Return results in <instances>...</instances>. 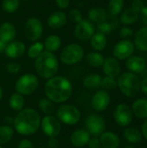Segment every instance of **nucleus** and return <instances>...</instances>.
Masks as SVG:
<instances>
[{
	"label": "nucleus",
	"instance_id": "obj_19",
	"mask_svg": "<svg viewBox=\"0 0 147 148\" xmlns=\"http://www.w3.org/2000/svg\"><path fill=\"white\" fill-rule=\"evenodd\" d=\"M68 17L66 14L62 11L53 12L47 19V23L52 29H56L63 27L67 23Z\"/></svg>",
	"mask_w": 147,
	"mask_h": 148
},
{
	"label": "nucleus",
	"instance_id": "obj_40",
	"mask_svg": "<svg viewBox=\"0 0 147 148\" xmlns=\"http://www.w3.org/2000/svg\"><path fill=\"white\" fill-rule=\"evenodd\" d=\"M133 30L127 27V26H125V27H122L120 29V36L122 37V38H128V37H132L133 36Z\"/></svg>",
	"mask_w": 147,
	"mask_h": 148
},
{
	"label": "nucleus",
	"instance_id": "obj_29",
	"mask_svg": "<svg viewBox=\"0 0 147 148\" xmlns=\"http://www.w3.org/2000/svg\"><path fill=\"white\" fill-rule=\"evenodd\" d=\"M62 45V40L58 36L55 35H50L49 36L44 42V48L47 49V51L49 52H55L60 49Z\"/></svg>",
	"mask_w": 147,
	"mask_h": 148
},
{
	"label": "nucleus",
	"instance_id": "obj_10",
	"mask_svg": "<svg viewBox=\"0 0 147 148\" xmlns=\"http://www.w3.org/2000/svg\"><path fill=\"white\" fill-rule=\"evenodd\" d=\"M40 127L44 134L49 138L57 137L62 130L60 121L53 115H45L41 119Z\"/></svg>",
	"mask_w": 147,
	"mask_h": 148
},
{
	"label": "nucleus",
	"instance_id": "obj_43",
	"mask_svg": "<svg viewBox=\"0 0 147 148\" xmlns=\"http://www.w3.org/2000/svg\"><path fill=\"white\" fill-rule=\"evenodd\" d=\"M89 148H100L101 146V142H100V139L98 137H92L89 139L88 143Z\"/></svg>",
	"mask_w": 147,
	"mask_h": 148
},
{
	"label": "nucleus",
	"instance_id": "obj_5",
	"mask_svg": "<svg viewBox=\"0 0 147 148\" xmlns=\"http://www.w3.org/2000/svg\"><path fill=\"white\" fill-rule=\"evenodd\" d=\"M84 58V49L77 44L71 43L65 46L60 55L61 62L66 65H74Z\"/></svg>",
	"mask_w": 147,
	"mask_h": 148
},
{
	"label": "nucleus",
	"instance_id": "obj_51",
	"mask_svg": "<svg viewBox=\"0 0 147 148\" xmlns=\"http://www.w3.org/2000/svg\"><path fill=\"white\" fill-rule=\"evenodd\" d=\"M6 45H7V43H5L3 41H2V40L0 39V53L4 52V49H5V48H6Z\"/></svg>",
	"mask_w": 147,
	"mask_h": 148
},
{
	"label": "nucleus",
	"instance_id": "obj_13",
	"mask_svg": "<svg viewBox=\"0 0 147 148\" xmlns=\"http://www.w3.org/2000/svg\"><path fill=\"white\" fill-rule=\"evenodd\" d=\"M134 43L129 40H123L116 43L113 48V56L119 60H126L134 52Z\"/></svg>",
	"mask_w": 147,
	"mask_h": 148
},
{
	"label": "nucleus",
	"instance_id": "obj_8",
	"mask_svg": "<svg viewBox=\"0 0 147 148\" xmlns=\"http://www.w3.org/2000/svg\"><path fill=\"white\" fill-rule=\"evenodd\" d=\"M86 130L90 135L99 137L106 130V121L104 118L99 114H93L87 117L85 121Z\"/></svg>",
	"mask_w": 147,
	"mask_h": 148
},
{
	"label": "nucleus",
	"instance_id": "obj_26",
	"mask_svg": "<svg viewBox=\"0 0 147 148\" xmlns=\"http://www.w3.org/2000/svg\"><path fill=\"white\" fill-rule=\"evenodd\" d=\"M91 46L92 48L96 50V51H101L103 50L107 43V36L105 34L101 33V32H96L93 35V36L91 37Z\"/></svg>",
	"mask_w": 147,
	"mask_h": 148
},
{
	"label": "nucleus",
	"instance_id": "obj_49",
	"mask_svg": "<svg viewBox=\"0 0 147 148\" xmlns=\"http://www.w3.org/2000/svg\"><path fill=\"white\" fill-rule=\"evenodd\" d=\"M142 135L147 140V119L142 125Z\"/></svg>",
	"mask_w": 147,
	"mask_h": 148
},
{
	"label": "nucleus",
	"instance_id": "obj_47",
	"mask_svg": "<svg viewBox=\"0 0 147 148\" xmlns=\"http://www.w3.org/2000/svg\"><path fill=\"white\" fill-rule=\"evenodd\" d=\"M140 14H141V20H142V23L146 25L147 26V7H144L143 10L140 11Z\"/></svg>",
	"mask_w": 147,
	"mask_h": 148
},
{
	"label": "nucleus",
	"instance_id": "obj_42",
	"mask_svg": "<svg viewBox=\"0 0 147 148\" xmlns=\"http://www.w3.org/2000/svg\"><path fill=\"white\" fill-rule=\"evenodd\" d=\"M144 7H145V4H144L143 1H141V0H133L132 3V8L134 10H136L137 12H140Z\"/></svg>",
	"mask_w": 147,
	"mask_h": 148
},
{
	"label": "nucleus",
	"instance_id": "obj_30",
	"mask_svg": "<svg viewBox=\"0 0 147 148\" xmlns=\"http://www.w3.org/2000/svg\"><path fill=\"white\" fill-rule=\"evenodd\" d=\"M138 18H139V12H137L131 7V8L126 9L123 11L120 16V21L122 23L126 25H130L137 22Z\"/></svg>",
	"mask_w": 147,
	"mask_h": 148
},
{
	"label": "nucleus",
	"instance_id": "obj_41",
	"mask_svg": "<svg viewBox=\"0 0 147 148\" xmlns=\"http://www.w3.org/2000/svg\"><path fill=\"white\" fill-rule=\"evenodd\" d=\"M6 69H7L8 72L10 73V74H17L20 71L21 67L16 62H10V63L7 64Z\"/></svg>",
	"mask_w": 147,
	"mask_h": 148
},
{
	"label": "nucleus",
	"instance_id": "obj_22",
	"mask_svg": "<svg viewBox=\"0 0 147 148\" xmlns=\"http://www.w3.org/2000/svg\"><path fill=\"white\" fill-rule=\"evenodd\" d=\"M118 26H119L118 19L113 16H107V17L105 21L97 24V27H98V29L100 30V32H101L105 35L112 33Z\"/></svg>",
	"mask_w": 147,
	"mask_h": 148
},
{
	"label": "nucleus",
	"instance_id": "obj_54",
	"mask_svg": "<svg viewBox=\"0 0 147 148\" xmlns=\"http://www.w3.org/2000/svg\"><path fill=\"white\" fill-rule=\"evenodd\" d=\"M126 148H134L133 146H127V147H126Z\"/></svg>",
	"mask_w": 147,
	"mask_h": 148
},
{
	"label": "nucleus",
	"instance_id": "obj_38",
	"mask_svg": "<svg viewBox=\"0 0 147 148\" xmlns=\"http://www.w3.org/2000/svg\"><path fill=\"white\" fill-rule=\"evenodd\" d=\"M101 87L104 90H113V89L116 88V87H117V81L113 77L105 76V77L101 78Z\"/></svg>",
	"mask_w": 147,
	"mask_h": 148
},
{
	"label": "nucleus",
	"instance_id": "obj_57",
	"mask_svg": "<svg viewBox=\"0 0 147 148\" xmlns=\"http://www.w3.org/2000/svg\"><path fill=\"white\" fill-rule=\"evenodd\" d=\"M23 1H27V0H23Z\"/></svg>",
	"mask_w": 147,
	"mask_h": 148
},
{
	"label": "nucleus",
	"instance_id": "obj_11",
	"mask_svg": "<svg viewBox=\"0 0 147 148\" xmlns=\"http://www.w3.org/2000/svg\"><path fill=\"white\" fill-rule=\"evenodd\" d=\"M94 34V26L88 19H82L80 23H76L74 29V35L75 38L82 42L90 40Z\"/></svg>",
	"mask_w": 147,
	"mask_h": 148
},
{
	"label": "nucleus",
	"instance_id": "obj_35",
	"mask_svg": "<svg viewBox=\"0 0 147 148\" xmlns=\"http://www.w3.org/2000/svg\"><path fill=\"white\" fill-rule=\"evenodd\" d=\"M124 7V0H110L107 5L108 13L110 16H116L119 15Z\"/></svg>",
	"mask_w": 147,
	"mask_h": 148
},
{
	"label": "nucleus",
	"instance_id": "obj_7",
	"mask_svg": "<svg viewBox=\"0 0 147 148\" xmlns=\"http://www.w3.org/2000/svg\"><path fill=\"white\" fill-rule=\"evenodd\" d=\"M57 119L66 125H75L81 120V112L74 105H62L57 109Z\"/></svg>",
	"mask_w": 147,
	"mask_h": 148
},
{
	"label": "nucleus",
	"instance_id": "obj_39",
	"mask_svg": "<svg viewBox=\"0 0 147 148\" xmlns=\"http://www.w3.org/2000/svg\"><path fill=\"white\" fill-rule=\"evenodd\" d=\"M68 16L70 18V20L73 23H80L83 18H82V14L81 12V10H79L78 9H72L69 12H68Z\"/></svg>",
	"mask_w": 147,
	"mask_h": 148
},
{
	"label": "nucleus",
	"instance_id": "obj_3",
	"mask_svg": "<svg viewBox=\"0 0 147 148\" xmlns=\"http://www.w3.org/2000/svg\"><path fill=\"white\" fill-rule=\"evenodd\" d=\"M59 68L56 56L49 51H43L35 62V69L36 73L44 79H50L55 76Z\"/></svg>",
	"mask_w": 147,
	"mask_h": 148
},
{
	"label": "nucleus",
	"instance_id": "obj_28",
	"mask_svg": "<svg viewBox=\"0 0 147 148\" xmlns=\"http://www.w3.org/2000/svg\"><path fill=\"white\" fill-rule=\"evenodd\" d=\"M101 76L97 74H90L88 75L84 80H83V85L85 88L91 89V90H95L101 88Z\"/></svg>",
	"mask_w": 147,
	"mask_h": 148
},
{
	"label": "nucleus",
	"instance_id": "obj_16",
	"mask_svg": "<svg viewBox=\"0 0 147 148\" xmlns=\"http://www.w3.org/2000/svg\"><path fill=\"white\" fill-rule=\"evenodd\" d=\"M26 47L23 42L20 41H12L6 45L4 53L6 56L11 59H16L22 56L25 52Z\"/></svg>",
	"mask_w": 147,
	"mask_h": 148
},
{
	"label": "nucleus",
	"instance_id": "obj_14",
	"mask_svg": "<svg viewBox=\"0 0 147 148\" xmlns=\"http://www.w3.org/2000/svg\"><path fill=\"white\" fill-rule=\"evenodd\" d=\"M111 101L109 94L106 90L97 91L92 97V106L94 110L98 112H102L106 110Z\"/></svg>",
	"mask_w": 147,
	"mask_h": 148
},
{
	"label": "nucleus",
	"instance_id": "obj_23",
	"mask_svg": "<svg viewBox=\"0 0 147 148\" xmlns=\"http://www.w3.org/2000/svg\"><path fill=\"white\" fill-rule=\"evenodd\" d=\"M88 17L91 23H95L98 24L107 19V13L104 8L95 6L89 10V11L88 13Z\"/></svg>",
	"mask_w": 147,
	"mask_h": 148
},
{
	"label": "nucleus",
	"instance_id": "obj_32",
	"mask_svg": "<svg viewBox=\"0 0 147 148\" xmlns=\"http://www.w3.org/2000/svg\"><path fill=\"white\" fill-rule=\"evenodd\" d=\"M9 103H10V107L11 108V109H13L14 111L19 112L24 107L23 96L18 93H14L13 95H11Z\"/></svg>",
	"mask_w": 147,
	"mask_h": 148
},
{
	"label": "nucleus",
	"instance_id": "obj_4",
	"mask_svg": "<svg viewBox=\"0 0 147 148\" xmlns=\"http://www.w3.org/2000/svg\"><path fill=\"white\" fill-rule=\"evenodd\" d=\"M140 79L134 73L126 72L120 75L117 80V87L127 97H135L140 89Z\"/></svg>",
	"mask_w": 147,
	"mask_h": 148
},
{
	"label": "nucleus",
	"instance_id": "obj_52",
	"mask_svg": "<svg viewBox=\"0 0 147 148\" xmlns=\"http://www.w3.org/2000/svg\"><path fill=\"white\" fill-rule=\"evenodd\" d=\"M140 76H141V77H143L144 79H145V78H146L147 77V69H145L143 72H141V73H140Z\"/></svg>",
	"mask_w": 147,
	"mask_h": 148
},
{
	"label": "nucleus",
	"instance_id": "obj_31",
	"mask_svg": "<svg viewBox=\"0 0 147 148\" xmlns=\"http://www.w3.org/2000/svg\"><path fill=\"white\" fill-rule=\"evenodd\" d=\"M104 56L98 52H90L86 56V61L88 64L94 68L101 67L104 62Z\"/></svg>",
	"mask_w": 147,
	"mask_h": 148
},
{
	"label": "nucleus",
	"instance_id": "obj_33",
	"mask_svg": "<svg viewBox=\"0 0 147 148\" xmlns=\"http://www.w3.org/2000/svg\"><path fill=\"white\" fill-rule=\"evenodd\" d=\"M38 107H39L40 110L45 115H52L55 113V108L54 102L51 101L50 100H49L48 98L41 99L39 101Z\"/></svg>",
	"mask_w": 147,
	"mask_h": 148
},
{
	"label": "nucleus",
	"instance_id": "obj_6",
	"mask_svg": "<svg viewBox=\"0 0 147 148\" xmlns=\"http://www.w3.org/2000/svg\"><path fill=\"white\" fill-rule=\"evenodd\" d=\"M39 82L37 77L33 74H25L20 76L15 85L16 93L22 95H29L38 88Z\"/></svg>",
	"mask_w": 147,
	"mask_h": 148
},
{
	"label": "nucleus",
	"instance_id": "obj_37",
	"mask_svg": "<svg viewBox=\"0 0 147 148\" xmlns=\"http://www.w3.org/2000/svg\"><path fill=\"white\" fill-rule=\"evenodd\" d=\"M20 0H3L2 3L3 10L7 13H13L17 10Z\"/></svg>",
	"mask_w": 147,
	"mask_h": 148
},
{
	"label": "nucleus",
	"instance_id": "obj_48",
	"mask_svg": "<svg viewBox=\"0 0 147 148\" xmlns=\"http://www.w3.org/2000/svg\"><path fill=\"white\" fill-rule=\"evenodd\" d=\"M140 89H141V91L147 95V77L146 78H145L142 82H141V83H140Z\"/></svg>",
	"mask_w": 147,
	"mask_h": 148
},
{
	"label": "nucleus",
	"instance_id": "obj_21",
	"mask_svg": "<svg viewBox=\"0 0 147 148\" xmlns=\"http://www.w3.org/2000/svg\"><path fill=\"white\" fill-rule=\"evenodd\" d=\"M16 28L10 23H3L0 26V39L5 43H10L15 39L16 36Z\"/></svg>",
	"mask_w": 147,
	"mask_h": 148
},
{
	"label": "nucleus",
	"instance_id": "obj_1",
	"mask_svg": "<svg viewBox=\"0 0 147 148\" xmlns=\"http://www.w3.org/2000/svg\"><path fill=\"white\" fill-rule=\"evenodd\" d=\"M44 92L49 100L62 103L67 101L72 95L73 88L69 80L64 76L57 75L49 79L44 87Z\"/></svg>",
	"mask_w": 147,
	"mask_h": 148
},
{
	"label": "nucleus",
	"instance_id": "obj_27",
	"mask_svg": "<svg viewBox=\"0 0 147 148\" xmlns=\"http://www.w3.org/2000/svg\"><path fill=\"white\" fill-rule=\"evenodd\" d=\"M125 139L131 144H138L142 140V133L134 127H127L124 131Z\"/></svg>",
	"mask_w": 147,
	"mask_h": 148
},
{
	"label": "nucleus",
	"instance_id": "obj_20",
	"mask_svg": "<svg viewBox=\"0 0 147 148\" xmlns=\"http://www.w3.org/2000/svg\"><path fill=\"white\" fill-rule=\"evenodd\" d=\"M101 146L104 148H118L120 140L119 136L112 132H104L100 136Z\"/></svg>",
	"mask_w": 147,
	"mask_h": 148
},
{
	"label": "nucleus",
	"instance_id": "obj_44",
	"mask_svg": "<svg viewBox=\"0 0 147 148\" xmlns=\"http://www.w3.org/2000/svg\"><path fill=\"white\" fill-rule=\"evenodd\" d=\"M17 148H35L34 147V145L29 140H22L19 144H18V147Z\"/></svg>",
	"mask_w": 147,
	"mask_h": 148
},
{
	"label": "nucleus",
	"instance_id": "obj_50",
	"mask_svg": "<svg viewBox=\"0 0 147 148\" xmlns=\"http://www.w3.org/2000/svg\"><path fill=\"white\" fill-rule=\"evenodd\" d=\"M4 122H5L6 124H8L7 126H10V124H13V123H14V119H12L10 116L5 117V118H4Z\"/></svg>",
	"mask_w": 147,
	"mask_h": 148
},
{
	"label": "nucleus",
	"instance_id": "obj_12",
	"mask_svg": "<svg viewBox=\"0 0 147 148\" xmlns=\"http://www.w3.org/2000/svg\"><path fill=\"white\" fill-rule=\"evenodd\" d=\"M133 111L126 104H119L113 112V117L116 123L120 127H127L133 121Z\"/></svg>",
	"mask_w": 147,
	"mask_h": 148
},
{
	"label": "nucleus",
	"instance_id": "obj_2",
	"mask_svg": "<svg viewBox=\"0 0 147 148\" xmlns=\"http://www.w3.org/2000/svg\"><path fill=\"white\" fill-rule=\"evenodd\" d=\"M13 125L19 134L32 135L40 127L41 116L33 108H23L14 119Z\"/></svg>",
	"mask_w": 147,
	"mask_h": 148
},
{
	"label": "nucleus",
	"instance_id": "obj_45",
	"mask_svg": "<svg viewBox=\"0 0 147 148\" xmlns=\"http://www.w3.org/2000/svg\"><path fill=\"white\" fill-rule=\"evenodd\" d=\"M48 147L49 148H57L59 146V142L56 140V137H51L48 140Z\"/></svg>",
	"mask_w": 147,
	"mask_h": 148
},
{
	"label": "nucleus",
	"instance_id": "obj_25",
	"mask_svg": "<svg viewBox=\"0 0 147 148\" xmlns=\"http://www.w3.org/2000/svg\"><path fill=\"white\" fill-rule=\"evenodd\" d=\"M134 46L141 51H147V27L141 28L134 36Z\"/></svg>",
	"mask_w": 147,
	"mask_h": 148
},
{
	"label": "nucleus",
	"instance_id": "obj_56",
	"mask_svg": "<svg viewBox=\"0 0 147 148\" xmlns=\"http://www.w3.org/2000/svg\"><path fill=\"white\" fill-rule=\"evenodd\" d=\"M100 148H104V147H100Z\"/></svg>",
	"mask_w": 147,
	"mask_h": 148
},
{
	"label": "nucleus",
	"instance_id": "obj_55",
	"mask_svg": "<svg viewBox=\"0 0 147 148\" xmlns=\"http://www.w3.org/2000/svg\"><path fill=\"white\" fill-rule=\"evenodd\" d=\"M0 148H3V147H1V145H0Z\"/></svg>",
	"mask_w": 147,
	"mask_h": 148
},
{
	"label": "nucleus",
	"instance_id": "obj_36",
	"mask_svg": "<svg viewBox=\"0 0 147 148\" xmlns=\"http://www.w3.org/2000/svg\"><path fill=\"white\" fill-rule=\"evenodd\" d=\"M43 44L41 42H36L28 49L27 55L31 59H36L43 52Z\"/></svg>",
	"mask_w": 147,
	"mask_h": 148
},
{
	"label": "nucleus",
	"instance_id": "obj_18",
	"mask_svg": "<svg viewBox=\"0 0 147 148\" xmlns=\"http://www.w3.org/2000/svg\"><path fill=\"white\" fill-rule=\"evenodd\" d=\"M91 135L86 129H77L70 136V142L75 147H83L88 145Z\"/></svg>",
	"mask_w": 147,
	"mask_h": 148
},
{
	"label": "nucleus",
	"instance_id": "obj_17",
	"mask_svg": "<svg viewBox=\"0 0 147 148\" xmlns=\"http://www.w3.org/2000/svg\"><path fill=\"white\" fill-rule=\"evenodd\" d=\"M126 69L131 71V73L140 74L146 69V62L141 56H130L126 59L125 63Z\"/></svg>",
	"mask_w": 147,
	"mask_h": 148
},
{
	"label": "nucleus",
	"instance_id": "obj_46",
	"mask_svg": "<svg viewBox=\"0 0 147 148\" xmlns=\"http://www.w3.org/2000/svg\"><path fill=\"white\" fill-rule=\"evenodd\" d=\"M55 3L60 9H67L70 3V0H55Z\"/></svg>",
	"mask_w": 147,
	"mask_h": 148
},
{
	"label": "nucleus",
	"instance_id": "obj_9",
	"mask_svg": "<svg viewBox=\"0 0 147 148\" xmlns=\"http://www.w3.org/2000/svg\"><path fill=\"white\" fill-rule=\"evenodd\" d=\"M43 32V26L40 19L36 17H29L24 24V34L29 41L36 42L39 40Z\"/></svg>",
	"mask_w": 147,
	"mask_h": 148
},
{
	"label": "nucleus",
	"instance_id": "obj_34",
	"mask_svg": "<svg viewBox=\"0 0 147 148\" xmlns=\"http://www.w3.org/2000/svg\"><path fill=\"white\" fill-rule=\"evenodd\" d=\"M14 130L10 126H0V145L8 143L13 137Z\"/></svg>",
	"mask_w": 147,
	"mask_h": 148
},
{
	"label": "nucleus",
	"instance_id": "obj_15",
	"mask_svg": "<svg viewBox=\"0 0 147 148\" xmlns=\"http://www.w3.org/2000/svg\"><path fill=\"white\" fill-rule=\"evenodd\" d=\"M102 69L107 76H110L113 78L119 76L121 71L120 62L114 57L106 58L102 64Z\"/></svg>",
	"mask_w": 147,
	"mask_h": 148
},
{
	"label": "nucleus",
	"instance_id": "obj_53",
	"mask_svg": "<svg viewBox=\"0 0 147 148\" xmlns=\"http://www.w3.org/2000/svg\"><path fill=\"white\" fill-rule=\"evenodd\" d=\"M2 97H3V89L0 87V100L2 99Z\"/></svg>",
	"mask_w": 147,
	"mask_h": 148
},
{
	"label": "nucleus",
	"instance_id": "obj_24",
	"mask_svg": "<svg viewBox=\"0 0 147 148\" xmlns=\"http://www.w3.org/2000/svg\"><path fill=\"white\" fill-rule=\"evenodd\" d=\"M133 114L139 119H147V99L141 98L135 101L132 106Z\"/></svg>",
	"mask_w": 147,
	"mask_h": 148
}]
</instances>
